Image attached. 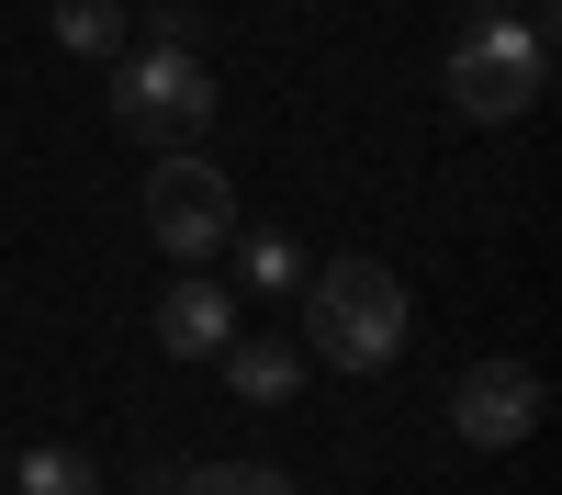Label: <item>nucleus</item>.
<instances>
[{
  "mask_svg": "<svg viewBox=\"0 0 562 495\" xmlns=\"http://www.w3.org/2000/svg\"><path fill=\"white\" fill-rule=\"evenodd\" d=\"M225 338H237V293L203 282V270H180L158 293V349L169 360H225Z\"/></svg>",
  "mask_w": 562,
  "mask_h": 495,
  "instance_id": "423d86ee",
  "label": "nucleus"
},
{
  "mask_svg": "<svg viewBox=\"0 0 562 495\" xmlns=\"http://www.w3.org/2000/svg\"><path fill=\"white\" fill-rule=\"evenodd\" d=\"M473 12H518V0H473Z\"/></svg>",
  "mask_w": 562,
  "mask_h": 495,
  "instance_id": "ddd939ff",
  "label": "nucleus"
},
{
  "mask_svg": "<svg viewBox=\"0 0 562 495\" xmlns=\"http://www.w3.org/2000/svg\"><path fill=\"white\" fill-rule=\"evenodd\" d=\"M147 237H158L180 270L237 237V192H225V169H214L203 147H169V158L147 169Z\"/></svg>",
  "mask_w": 562,
  "mask_h": 495,
  "instance_id": "20e7f679",
  "label": "nucleus"
},
{
  "mask_svg": "<svg viewBox=\"0 0 562 495\" xmlns=\"http://www.w3.org/2000/svg\"><path fill=\"white\" fill-rule=\"evenodd\" d=\"M113 124L135 135V147H203V124H214V68H203V45H124L113 57Z\"/></svg>",
  "mask_w": 562,
  "mask_h": 495,
  "instance_id": "7ed1b4c3",
  "label": "nucleus"
},
{
  "mask_svg": "<svg viewBox=\"0 0 562 495\" xmlns=\"http://www.w3.org/2000/svg\"><path fill=\"white\" fill-rule=\"evenodd\" d=\"M304 338H315V360L326 372H394L405 360V338H416V304H405V282L383 259H315L304 270Z\"/></svg>",
  "mask_w": 562,
  "mask_h": 495,
  "instance_id": "f257e3e1",
  "label": "nucleus"
},
{
  "mask_svg": "<svg viewBox=\"0 0 562 495\" xmlns=\"http://www.w3.org/2000/svg\"><path fill=\"white\" fill-rule=\"evenodd\" d=\"M237 282H248V293H304V248L259 225V237H237Z\"/></svg>",
  "mask_w": 562,
  "mask_h": 495,
  "instance_id": "9d476101",
  "label": "nucleus"
},
{
  "mask_svg": "<svg viewBox=\"0 0 562 495\" xmlns=\"http://www.w3.org/2000/svg\"><path fill=\"white\" fill-rule=\"evenodd\" d=\"M124 23H135L124 0H45V34H57L68 57H102V68L124 57Z\"/></svg>",
  "mask_w": 562,
  "mask_h": 495,
  "instance_id": "6e6552de",
  "label": "nucleus"
},
{
  "mask_svg": "<svg viewBox=\"0 0 562 495\" xmlns=\"http://www.w3.org/2000/svg\"><path fill=\"white\" fill-rule=\"evenodd\" d=\"M0 473H12V450H0Z\"/></svg>",
  "mask_w": 562,
  "mask_h": 495,
  "instance_id": "4468645a",
  "label": "nucleus"
},
{
  "mask_svg": "<svg viewBox=\"0 0 562 495\" xmlns=\"http://www.w3.org/2000/svg\"><path fill=\"white\" fill-rule=\"evenodd\" d=\"M147 23H158L147 45H203V12H192V0H158V12H147Z\"/></svg>",
  "mask_w": 562,
  "mask_h": 495,
  "instance_id": "f8f14e48",
  "label": "nucleus"
},
{
  "mask_svg": "<svg viewBox=\"0 0 562 495\" xmlns=\"http://www.w3.org/2000/svg\"><path fill=\"white\" fill-rule=\"evenodd\" d=\"M169 495H293V473H270V462H180Z\"/></svg>",
  "mask_w": 562,
  "mask_h": 495,
  "instance_id": "1a4fd4ad",
  "label": "nucleus"
},
{
  "mask_svg": "<svg viewBox=\"0 0 562 495\" xmlns=\"http://www.w3.org/2000/svg\"><path fill=\"white\" fill-rule=\"evenodd\" d=\"M0 484H23V495H90L102 473H90V450H23Z\"/></svg>",
  "mask_w": 562,
  "mask_h": 495,
  "instance_id": "9b49d317",
  "label": "nucleus"
},
{
  "mask_svg": "<svg viewBox=\"0 0 562 495\" xmlns=\"http://www.w3.org/2000/svg\"><path fill=\"white\" fill-rule=\"evenodd\" d=\"M439 90H450L461 124H518V113H540V90H551V34L518 23V12H473L461 45L439 57Z\"/></svg>",
  "mask_w": 562,
  "mask_h": 495,
  "instance_id": "f03ea898",
  "label": "nucleus"
},
{
  "mask_svg": "<svg viewBox=\"0 0 562 495\" xmlns=\"http://www.w3.org/2000/svg\"><path fill=\"white\" fill-rule=\"evenodd\" d=\"M225 383H237V405H293L304 349L293 338H225Z\"/></svg>",
  "mask_w": 562,
  "mask_h": 495,
  "instance_id": "0eeeda50",
  "label": "nucleus"
},
{
  "mask_svg": "<svg viewBox=\"0 0 562 495\" xmlns=\"http://www.w3.org/2000/svg\"><path fill=\"white\" fill-rule=\"evenodd\" d=\"M540 405H551V383L529 372V360H473V372L450 383V428L473 450H518L540 428Z\"/></svg>",
  "mask_w": 562,
  "mask_h": 495,
  "instance_id": "39448f33",
  "label": "nucleus"
}]
</instances>
